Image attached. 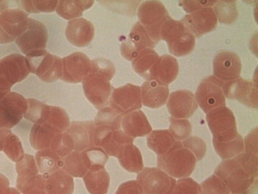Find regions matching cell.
<instances>
[{
  "mask_svg": "<svg viewBox=\"0 0 258 194\" xmlns=\"http://www.w3.org/2000/svg\"><path fill=\"white\" fill-rule=\"evenodd\" d=\"M214 174L223 180L232 193L242 194L257 179V156L241 153L223 161Z\"/></svg>",
  "mask_w": 258,
  "mask_h": 194,
  "instance_id": "1",
  "label": "cell"
},
{
  "mask_svg": "<svg viewBox=\"0 0 258 194\" xmlns=\"http://www.w3.org/2000/svg\"><path fill=\"white\" fill-rule=\"evenodd\" d=\"M115 73V67L109 60L99 58L91 61L82 87L86 98L98 110L108 105L113 89L110 81Z\"/></svg>",
  "mask_w": 258,
  "mask_h": 194,
  "instance_id": "2",
  "label": "cell"
},
{
  "mask_svg": "<svg viewBox=\"0 0 258 194\" xmlns=\"http://www.w3.org/2000/svg\"><path fill=\"white\" fill-rule=\"evenodd\" d=\"M194 154L179 141H175L165 153L157 157V166L169 175L177 178L188 177L196 165Z\"/></svg>",
  "mask_w": 258,
  "mask_h": 194,
  "instance_id": "3",
  "label": "cell"
},
{
  "mask_svg": "<svg viewBox=\"0 0 258 194\" xmlns=\"http://www.w3.org/2000/svg\"><path fill=\"white\" fill-rule=\"evenodd\" d=\"M160 35L161 40L166 42L169 52L175 56H185L194 50L195 37L180 21L168 18L161 27Z\"/></svg>",
  "mask_w": 258,
  "mask_h": 194,
  "instance_id": "4",
  "label": "cell"
},
{
  "mask_svg": "<svg viewBox=\"0 0 258 194\" xmlns=\"http://www.w3.org/2000/svg\"><path fill=\"white\" fill-rule=\"evenodd\" d=\"M137 16L151 39L156 44L161 40L160 30L170 17L163 4L159 1H146L139 6Z\"/></svg>",
  "mask_w": 258,
  "mask_h": 194,
  "instance_id": "5",
  "label": "cell"
},
{
  "mask_svg": "<svg viewBox=\"0 0 258 194\" xmlns=\"http://www.w3.org/2000/svg\"><path fill=\"white\" fill-rule=\"evenodd\" d=\"M27 58L30 72L42 81L50 83L60 78L62 71V59L50 54L45 50L34 52Z\"/></svg>",
  "mask_w": 258,
  "mask_h": 194,
  "instance_id": "6",
  "label": "cell"
},
{
  "mask_svg": "<svg viewBox=\"0 0 258 194\" xmlns=\"http://www.w3.org/2000/svg\"><path fill=\"white\" fill-rule=\"evenodd\" d=\"M26 57L12 54L0 60V88L9 93L11 87L25 79L30 73Z\"/></svg>",
  "mask_w": 258,
  "mask_h": 194,
  "instance_id": "7",
  "label": "cell"
},
{
  "mask_svg": "<svg viewBox=\"0 0 258 194\" xmlns=\"http://www.w3.org/2000/svg\"><path fill=\"white\" fill-rule=\"evenodd\" d=\"M206 120L213 138L220 141L231 140L239 134L235 116L226 106L217 107L207 113Z\"/></svg>",
  "mask_w": 258,
  "mask_h": 194,
  "instance_id": "8",
  "label": "cell"
},
{
  "mask_svg": "<svg viewBox=\"0 0 258 194\" xmlns=\"http://www.w3.org/2000/svg\"><path fill=\"white\" fill-rule=\"evenodd\" d=\"M137 182L144 194H171L176 181L157 167H145L138 173Z\"/></svg>",
  "mask_w": 258,
  "mask_h": 194,
  "instance_id": "9",
  "label": "cell"
},
{
  "mask_svg": "<svg viewBox=\"0 0 258 194\" xmlns=\"http://www.w3.org/2000/svg\"><path fill=\"white\" fill-rule=\"evenodd\" d=\"M224 83V81L211 75L204 79L199 84L195 96L198 105L205 113L226 105L223 91Z\"/></svg>",
  "mask_w": 258,
  "mask_h": 194,
  "instance_id": "10",
  "label": "cell"
},
{
  "mask_svg": "<svg viewBox=\"0 0 258 194\" xmlns=\"http://www.w3.org/2000/svg\"><path fill=\"white\" fill-rule=\"evenodd\" d=\"M28 14L19 8L0 12V44L11 43L27 28Z\"/></svg>",
  "mask_w": 258,
  "mask_h": 194,
  "instance_id": "11",
  "label": "cell"
},
{
  "mask_svg": "<svg viewBox=\"0 0 258 194\" xmlns=\"http://www.w3.org/2000/svg\"><path fill=\"white\" fill-rule=\"evenodd\" d=\"M108 105L122 116L140 109L142 108L141 87L127 83L113 88Z\"/></svg>",
  "mask_w": 258,
  "mask_h": 194,
  "instance_id": "12",
  "label": "cell"
},
{
  "mask_svg": "<svg viewBox=\"0 0 258 194\" xmlns=\"http://www.w3.org/2000/svg\"><path fill=\"white\" fill-rule=\"evenodd\" d=\"M48 31L42 22L28 18L26 30L15 40L21 52L28 56L39 50H45L48 40Z\"/></svg>",
  "mask_w": 258,
  "mask_h": 194,
  "instance_id": "13",
  "label": "cell"
},
{
  "mask_svg": "<svg viewBox=\"0 0 258 194\" xmlns=\"http://www.w3.org/2000/svg\"><path fill=\"white\" fill-rule=\"evenodd\" d=\"M257 85L254 82L242 78L224 82L223 91L225 97L236 99L243 105L257 109Z\"/></svg>",
  "mask_w": 258,
  "mask_h": 194,
  "instance_id": "14",
  "label": "cell"
},
{
  "mask_svg": "<svg viewBox=\"0 0 258 194\" xmlns=\"http://www.w3.org/2000/svg\"><path fill=\"white\" fill-rule=\"evenodd\" d=\"M195 36L199 38L217 26V18L212 8L207 7L190 13L180 21Z\"/></svg>",
  "mask_w": 258,
  "mask_h": 194,
  "instance_id": "15",
  "label": "cell"
},
{
  "mask_svg": "<svg viewBox=\"0 0 258 194\" xmlns=\"http://www.w3.org/2000/svg\"><path fill=\"white\" fill-rule=\"evenodd\" d=\"M91 61L81 52L73 53L62 59V71L60 79L72 83L82 81L88 73Z\"/></svg>",
  "mask_w": 258,
  "mask_h": 194,
  "instance_id": "16",
  "label": "cell"
},
{
  "mask_svg": "<svg viewBox=\"0 0 258 194\" xmlns=\"http://www.w3.org/2000/svg\"><path fill=\"white\" fill-rule=\"evenodd\" d=\"M241 68L239 57L236 53L229 51L219 52L213 62L214 76L224 82L239 78Z\"/></svg>",
  "mask_w": 258,
  "mask_h": 194,
  "instance_id": "17",
  "label": "cell"
},
{
  "mask_svg": "<svg viewBox=\"0 0 258 194\" xmlns=\"http://www.w3.org/2000/svg\"><path fill=\"white\" fill-rule=\"evenodd\" d=\"M122 117L108 105L99 110L94 122V146L99 147L106 135L113 130L120 129Z\"/></svg>",
  "mask_w": 258,
  "mask_h": 194,
  "instance_id": "18",
  "label": "cell"
},
{
  "mask_svg": "<svg viewBox=\"0 0 258 194\" xmlns=\"http://www.w3.org/2000/svg\"><path fill=\"white\" fill-rule=\"evenodd\" d=\"M167 107L172 117L186 119L193 115L198 105L195 95L190 91L179 90L170 93Z\"/></svg>",
  "mask_w": 258,
  "mask_h": 194,
  "instance_id": "19",
  "label": "cell"
},
{
  "mask_svg": "<svg viewBox=\"0 0 258 194\" xmlns=\"http://www.w3.org/2000/svg\"><path fill=\"white\" fill-rule=\"evenodd\" d=\"M156 45L143 26L137 22L133 26L127 40L121 44L120 51L125 59L132 61L140 51L146 48H153Z\"/></svg>",
  "mask_w": 258,
  "mask_h": 194,
  "instance_id": "20",
  "label": "cell"
},
{
  "mask_svg": "<svg viewBox=\"0 0 258 194\" xmlns=\"http://www.w3.org/2000/svg\"><path fill=\"white\" fill-rule=\"evenodd\" d=\"M92 121H72L64 131L71 141L74 151H82L94 146Z\"/></svg>",
  "mask_w": 258,
  "mask_h": 194,
  "instance_id": "21",
  "label": "cell"
},
{
  "mask_svg": "<svg viewBox=\"0 0 258 194\" xmlns=\"http://www.w3.org/2000/svg\"><path fill=\"white\" fill-rule=\"evenodd\" d=\"M27 109V100L20 94L10 92L0 101V122L16 123Z\"/></svg>",
  "mask_w": 258,
  "mask_h": 194,
  "instance_id": "22",
  "label": "cell"
},
{
  "mask_svg": "<svg viewBox=\"0 0 258 194\" xmlns=\"http://www.w3.org/2000/svg\"><path fill=\"white\" fill-rule=\"evenodd\" d=\"M95 29L89 21L79 18L70 20L67 24L65 34L68 40L78 47L88 45L93 39Z\"/></svg>",
  "mask_w": 258,
  "mask_h": 194,
  "instance_id": "23",
  "label": "cell"
},
{
  "mask_svg": "<svg viewBox=\"0 0 258 194\" xmlns=\"http://www.w3.org/2000/svg\"><path fill=\"white\" fill-rule=\"evenodd\" d=\"M179 65L177 60L169 55L159 57L150 75V80H154L159 84L168 86L177 77Z\"/></svg>",
  "mask_w": 258,
  "mask_h": 194,
  "instance_id": "24",
  "label": "cell"
},
{
  "mask_svg": "<svg viewBox=\"0 0 258 194\" xmlns=\"http://www.w3.org/2000/svg\"><path fill=\"white\" fill-rule=\"evenodd\" d=\"M121 126L123 132L133 138L143 137L152 131L147 118L141 110L130 112L122 117Z\"/></svg>",
  "mask_w": 258,
  "mask_h": 194,
  "instance_id": "25",
  "label": "cell"
},
{
  "mask_svg": "<svg viewBox=\"0 0 258 194\" xmlns=\"http://www.w3.org/2000/svg\"><path fill=\"white\" fill-rule=\"evenodd\" d=\"M141 101L144 106L158 108L167 102L169 90L154 80H147L141 87Z\"/></svg>",
  "mask_w": 258,
  "mask_h": 194,
  "instance_id": "26",
  "label": "cell"
},
{
  "mask_svg": "<svg viewBox=\"0 0 258 194\" xmlns=\"http://www.w3.org/2000/svg\"><path fill=\"white\" fill-rule=\"evenodd\" d=\"M86 151H73L62 158L61 170L72 177H83L92 166Z\"/></svg>",
  "mask_w": 258,
  "mask_h": 194,
  "instance_id": "27",
  "label": "cell"
},
{
  "mask_svg": "<svg viewBox=\"0 0 258 194\" xmlns=\"http://www.w3.org/2000/svg\"><path fill=\"white\" fill-rule=\"evenodd\" d=\"M90 194H106L110 184V176L104 166L93 165L83 177Z\"/></svg>",
  "mask_w": 258,
  "mask_h": 194,
  "instance_id": "28",
  "label": "cell"
},
{
  "mask_svg": "<svg viewBox=\"0 0 258 194\" xmlns=\"http://www.w3.org/2000/svg\"><path fill=\"white\" fill-rule=\"evenodd\" d=\"M116 158L121 166L129 172L139 173L143 169L142 154L133 143L122 146Z\"/></svg>",
  "mask_w": 258,
  "mask_h": 194,
  "instance_id": "29",
  "label": "cell"
},
{
  "mask_svg": "<svg viewBox=\"0 0 258 194\" xmlns=\"http://www.w3.org/2000/svg\"><path fill=\"white\" fill-rule=\"evenodd\" d=\"M74 188L73 178L62 170L51 173L46 181L47 194H72Z\"/></svg>",
  "mask_w": 258,
  "mask_h": 194,
  "instance_id": "30",
  "label": "cell"
},
{
  "mask_svg": "<svg viewBox=\"0 0 258 194\" xmlns=\"http://www.w3.org/2000/svg\"><path fill=\"white\" fill-rule=\"evenodd\" d=\"M159 56L152 48L140 51L132 60L135 71L147 80H150V72Z\"/></svg>",
  "mask_w": 258,
  "mask_h": 194,
  "instance_id": "31",
  "label": "cell"
},
{
  "mask_svg": "<svg viewBox=\"0 0 258 194\" xmlns=\"http://www.w3.org/2000/svg\"><path fill=\"white\" fill-rule=\"evenodd\" d=\"M134 138L126 135L121 129L112 131L101 141L99 147L102 148L110 156L117 157L122 146L133 143Z\"/></svg>",
  "mask_w": 258,
  "mask_h": 194,
  "instance_id": "32",
  "label": "cell"
},
{
  "mask_svg": "<svg viewBox=\"0 0 258 194\" xmlns=\"http://www.w3.org/2000/svg\"><path fill=\"white\" fill-rule=\"evenodd\" d=\"M93 1H58L55 10L62 18L70 20L76 19L83 14V12L89 9Z\"/></svg>",
  "mask_w": 258,
  "mask_h": 194,
  "instance_id": "33",
  "label": "cell"
},
{
  "mask_svg": "<svg viewBox=\"0 0 258 194\" xmlns=\"http://www.w3.org/2000/svg\"><path fill=\"white\" fill-rule=\"evenodd\" d=\"M175 141L167 129L153 130L147 137L148 147L158 156L167 152Z\"/></svg>",
  "mask_w": 258,
  "mask_h": 194,
  "instance_id": "34",
  "label": "cell"
},
{
  "mask_svg": "<svg viewBox=\"0 0 258 194\" xmlns=\"http://www.w3.org/2000/svg\"><path fill=\"white\" fill-rule=\"evenodd\" d=\"M213 143L216 153L223 160L232 159L244 151V141L239 134L234 139L228 141H220L213 138Z\"/></svg>",
  "mask_w": 258,
  "mask_h": 194,
  "instance_id": "35",
  "label": "cell"
},
{
  "mask_svg": "<svg viewBox=\"0 0 258 194\" xmlns=\"http://www.w3.org/2000/svg\"><path fill=\"white\" fill-rule=\"evenodd\" d=\"M213 9L217 20L221 23L230 24L238 19V12L235 1H217Z\"/></svg>",
  "mask_w": 258,
  "mask_h": 194,
  "instance_id": "36",
  "label": "cell"
},
{
  "mask_svg": "<svg viewBox=\"0 0 258 194\" xmlns=\"http://www.w3.org/2000/svg\"><path fill=\"white\" fill-rule=\"evenodd\" d=\"M38 162L41 172L53 173L62 166V158L50 149L40 152Z\"/></svg>",
  "mask_w": 258,
  "mask_h": 194,
  "instance_id": "37",
  "label": "cell"
},
{
  "mask_svg": "<svg viewBox=\"0 0 258 194\" xmlns=\"http://www.w3.org/2000/svg\"><path fill=\"white\" fill-rule=\"evenodd\" d=\"M23 10L28 14L41 12L50 13L56 9L58 1H17Z\"/></svg>",
  "mask_w": 258,
  "mask_h": 194,
  "instance_id": "38",
  "label": "cell"
},
{
  "mask_svg": "<svg viewBox=\"0 0 258 194\" xmlns=\"http://www.w3.org/2000/svg\"><path fill=\"white\" fill-rule=\"evenodd\" d=\"M200 194H230L226 183L220 177L213 174L200 185Z\"/></svg>",
  "mask_w": 258,
  "mask_h": 194,
  "instance_id": "39",
  "label": "cell"
},
{
  "mask_svg": "<svg viewBox=\"0 0 258 194\" xmlns=\"http://www.w3.org/2000/svg\"><path fill=\"white\" fill-rule=\"evenodd\" d=\"M169 132L175 139L184 140L190 135L192 126L189 121L185 119L169 118Z\"/></svg>",
  "mask_w": 258,
  "mask_h": 194,
  "instance_id": "40",
  "label": "cell"
},
{
  "mask_svg": "<svg viewBox=\"0 0 258 194\" xmlns=\"http://www.w3.org/2000/svg\"><path fill=\"white\" fill-rule=\"evenodd\" d=\"M182 146L189 150L195 156L197 160L200 161L205 156L207 147L204 141L197 136H190L183 140Z\"/></svg>",
  "mask_w": 258,
  "mask_h": 194,
  "instance_id": "41",
  "label": "cell"
},
{
  "mask_svg": "<svg viewBox=\"0 0 258 194\" xmlns=\"http://www.w3.org/2000/svg\"><path fill=\"white\" fill-rule=\"evenodd\" d=\"M200 185L191 178H180L176 182L171 194H200Z\"/></svg>",
  "mask_w": 258,
  "mask_h": 194,
  "instance_id": "42",
  "label": "cell"
},
{
  "mask_svg": "<svg viewBox=\"0 0 258 194\" xmlns=\"http://www.w3.org/2000/svg\"><path fill=\"white\" fill-rule=\"evenodd\" d=\"M90 159L92 165L104 166L108 159V155L101 147L93 146L85 150Z\"/></svg>",
  "mask_w": 258,
  "mask_h": 194,
  "instance_id": "43",
  "label": "cell"
},
{
  "mask_svg": "<svg viewBox=\"0 0 258 194\" xmlns=\"http://www.w3.org/2000/svg\"><path fill=\"white\" fill-rule=\"evenodd\" d=\"M217 1H179V4L186 13H192L214 6Z\"/></svg>",
  "mask_w": 258,
  "mask_h": 194,
  "instance_id": "44",
  "label": "cell"
},
{
  "mask_svg": "<svg viewBox=\"0 0 258 194\" xmlns=\"http://www.w3.org/2000/svg\"><path fill=\"white\" fill-rule=\"evenodd\" d=\"M245 152L257 156V128L253 129L244 139Z\"/></svg>",
  "mask_w": 258,
  "mask_h": 194,
  "instance_id": "45",
  "label": "cell"
},
{
  "mask_svg": "<svg viewBox=\"0 0 258 194\" xmlns=\"http://www.w3.org/2000/svg\"><path fill=\"white\" fill-rule=\"evenodd\" d=\"M115 194H143L142 189L135 180L121 183Z\"/></svg>",
  "mask_w": 258,
  "mask_h": 194,
  "instance_id": "46",
  "label": "cell"
},
{
  "mask_svg": "<svg viewBox=\"0 0 258 194\" xmlns=\"http://www.w3.org/2000/svg\"><path fill=\"white\" fill-rule=\"evenodd\" d=\"M25 194H47L46 189V181L41 177L37 184L34 185V188L29 192Z\"/></svg>",
  "mask_w": 258,
  "mask_h": 194,
  "instance_id": "47",
  "label": "cell"
},
{
  "mask_svg": "<svg viewBox=\"0 0 258 194\" xmlns=\"http://www.w3.org/2000/svg\"><path fill=\"white\" fill-rule=\"evenodd\" d=\"M257 179L254 182V183L244 192L242 194H257Z\"/></svg>",
  "mask_w": 258,
  "mask_h": 194,
  "instance_id": "48",
  "label": "cell"
},
{
  "mask_svg": "<svg viewBox=\"0 0 258 194\" xmlns=\"http://www.w3.org/2000/svg\"><path fill=\"white\" fill-rule=\"evenodd\" d=\"M9 185L8 181H6L5 178L0 181V194H4L6 190L8 189L7 187Z\"/></svg>",
  "mask_w": 258,
  "mask_h": 194,
  "instance_id": "49",
  "label": "cell"
},
{
  "mask_svg": "<svg viewBox=\"0 0 258 194\" xmlns=\"http://www.w3.org/2000/svg\"><path fill=\"white\" fill-rule=\"evenodd\" d=\"M9 1H0V12L9 8Z\"/></svg>",
  "mask_w": 258,
  "mask_h": 194,
  "instance_id": "50",
  "label": "cell"
},
{
  "mask_svg": "<svg viewBox=\"0 0 258 194\" xmlns=\"http://www.w3.org/2000/svg\"><path fill=\"white\" fill-rule=\"evenodd\" d=\"M232 194H236V193H232Z\"/></svg>",
  "mask_w": 258,
  "mask_h": 194,
  "instance_id": "51",
  "label": "cell"
}]
</instances>
